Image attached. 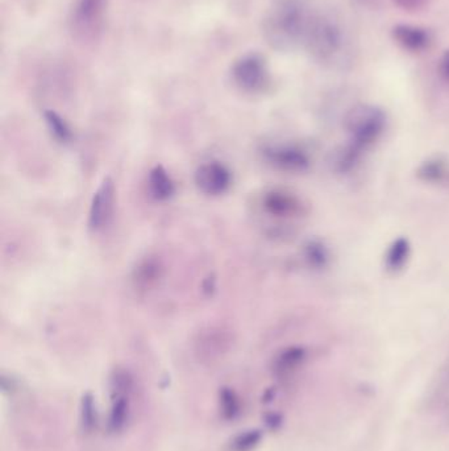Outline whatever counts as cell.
Listing matches in <instances>:
<instances>
[{
	"label": "cell",
	"mask_w": 449,
	"mask_h": 451,
	"mask_svg": "<svg viewBox=\"0 0 449 451\" xmlns=\"http://www.w3.org/2000/svg\"><path fill=\"white\" fill-rule=\"evenodd\" d=\"M83 423L85 425L87 426V428H90L94 425V421H95V415H94V401L91 400L90 397L86 396L83 398Z\"/></svg>",
	"instance_id": "21"
},
{
	"label": "cell",
	"mask_w": 449,
	"mask_h": 451,
	"mask_svg": "<svg viewBox=\"0 0 449 451\" xmlns=\"http://www.w3.org/2000/svg\"><path fill=\"white\" fill-rule=\"evenodd\" d=\"M115 185L114 181L106 177L98 190L94 193L89 213V227L92 231H102L107 227L115 211Z\"/></svg>",
	"instance_id": "7"
},
{
	"label": "cell",
	"mask_w": 449,
	"mask_h": 451,
	"mask_svg": "<svg viewBox=\"0 0 449 451\" xmlns=\"http://www.w3.org/2000/svg\"><path fill=\"white\" fill-rule=\"evenodd\" d=\"M393 33L396 41L404 46V49L411 52L422 51L428 46V41H430V36L426 32V29L413 27V26H404V24L396 26Z\"/></svg>",
	"instance_id": "13"
},
{
	"label": "cell",
	"mask_w": 449,
	"mask_h": 451,
	"mask_svg": "<svg viewBox=\"0 0 449 451\" xmlns=\"http://www.w3.org/2000/svg\"><path fill=\"white\" fill-rule=\"evenodd\" d=\"M148 189L153 198L162 202L171 199L174 196L175 185L168 171L162 165H156L152 171H149Z\"/></svg>",
	"instance_id": "12"
},
{
	"label": "cell",
	"mask_w": 449,
	"mask_h": 451,
	"mask_svg": "<svg viewBox=\"0 0 449 451\" xmlns=\"http://www.w3.org/2000/svg\"><path fill=\"white\" fill-rule=\"evenodd\" d=\"M313 18L302 0H278L270 9L264 23L269 44L288 51L305 43Z\"/></svg>",
	"instance_id": "1"
},
{
	"label": "cell",
	"mask_w": 449,
	"mask_h": 451,
	"mask_svg": "<svg viewBox=\"0 0 449 451\" xmlns=\"http://www.w3.org/2000/svg\"><path fill=\"white\" fill-rule=\"evenodd\" d=\"M305 44L315 57L327 61L342 49V32L330 20L313 18Z\"/></svg>",
	"instance_id": "5"
},
{
	"label": "cell",
	"mask_w": 449,
	"mask_h": 451,
	"mask_svg": "<svg viewBox=\"0 0 449 451\" xmlns=\"http://www.w3.org/2000/svg\"><path fill=\"white\" fill-rule=\"evenodd\" d=\"M440 73L441 75L449 81V51L445 52V55H443L440 61Z\"/></svg>",
	"instance_id": "22"
},
{
	"label": "cell",
	"mask_w": 449,
	"mask_h": 451,
	"mask_svg": "<svg viewBox=\"0 0 449 451\" xmlns=\"http://www.w3.org/2000/svg\"><path fill=\"white\" fill-rule=\"evenodd\" d=\"M234 82L245 92L257 94L269 85V70L265 58L257 53L245 55L232 68Z\"/></svg>",
	"instance_id": "6"
},
{
	"label": "cell",
	"mask_w": 449,
	"mask_h": 451,
	"mask_svg": "<svg viewBox=\"0 0 449 451\" xmlns=\"http://www.w3.org/2000/svg\"><path fill=\"white\" fill-rule=\"evenodd\" d=\"M264 157L281 171H305L310 166L308 154L294 145H269L264 149Z\"/></svg>",
	"instance_id": "9"
},
{
	"label": "cell",
	"mask_w": 449,
	"mask_h": 451,
	"mask_svg": "<svg viewBox=\"0 0 449 451\" xmlns=\"http://www.w3.org/2000/svg\"><path fill=\"white\" fill-rule=\"evenodd\" d=\"M229 336L222 330H210L199 341V351L206 356H219L229 347Z\"/></svg>",
	"instance_id": "14"
},
{
	"label": "cell",
	"mask_w": 449,
	"mask_h": 451,
	"mask_svg": "<svg viewBox=\"0 0 449 451\" xmlns=\"http://www.w3.org/2000/svg\"><path fill=\"white\" fill-rule=\"evenodd\" d=\"M45 117L46 124L49 131L52 132V135L61 143H69L72 142V132L69 124L65 122V119L60 117L57 112H54L52 110H48L44 114Z\"/></svg>",
	"instance_id": "17"
},
{
	"label": "cell",
	"mask_w": 449,
	"mask_h": 451,
	"mask_svg": "<svg viewBox=\"0 0 449 451\" xmlns=\"http://www.w3.org/2000/svg\"><path fill=\"white\" fill-rule=\"evenodd\" d=\"M107 12V0H75L70 16L72 35L90 43L100 36Z\"/></svg>",
	"instance_id": "3"
},
{
	"label": "cell",
	"mask_w": 449,
	"mask_h": 451,
	"mask_svg": "<svg viewBox=\"0 0 449 451\" xmlns=\"http://www.w3.org/2000/svg\"><path fill=\"white\" fill-rule=\"evenodd\" d=\"M386 124V117L382 110L374 106H357L347 117V127L350 134V145L340 160L342 169H350L356 163L362 149L377 142Z\"/></svg>",
	"instance_id": "2"
},
{
	"label": "cell",
	"mask_w": 449,
	"mask_h": 451,
	"mask_svg": "<svg viewBox=\"0 0 449 451\" xmlns=\"http://www.w3.org/2000/svg\"><path fill=\"white\" fill-rule=\"evenodd\" d=\"M163 265L156 256H148L136 265L132 280L139 290H149L158 284L162 277Z\"/></svg>",
	"instance_id": "11"
},
{
	"label": "cell",
	"mask_w": 449,
	"mask_h": 451,
	"mask_svg": "<svg viewBox=\"0 0 449 451\" xmlns=\"http://www.w3.org/2000/svg\"><path fill=\"white\" fill-rule=\"evenodd\" d=\"M411 253V247L407 239L398 238L390 245L386 253V267L389 271L396 272L402 270L404 264L409 260Z\"/></svg>",
	"instance_id": "15"
},
{
	"label": "cell",
	"mask_w": 449,
	"mask_h": 451,
	"mask_svg": "<svg viewBox=\"0 0 449 451\" xmlns=\"http://www.w3.org/2000/svg\"><path fill=\"white\" fill-rule=\"evenodd\" d=\"M305 351L302 347H290L279 354L274 361L273 367L278 375H285L296 370L298 366L305 361Z\"/></svg>",
	"instance_id": "16"
},
{
	"label": "cell",
	"mask_w": 449,
	"mask_h": 451,
	"mask_svg": "<svg viewBox=\"0 0 449 451\" xmlns=\"http://www.w3.org/2000/svg\"><path fill=\"white\" fill-rule=\"evenodd\" d=\"M305 259L316 268H322L328 260V253L323 244L318 240H310L305 245Z\"/></svg>",
	"instance_id": "18"
},
{
	"label": "cell",
	"mask_w": 449,
	"mask_h": 451,
	"mask_svg": "<svg viewBox=\"0 0 449 451\" xmlns=\"http://www.w3.org/2000/svg\"><path fill=\"white\" fill-rule=\"evenodd\" d=\"M262 206L270 216L276 217H291L301 210L298 199L281 190H271L262 198Z\"/></svg>",
	"instance_id": "10"
},
{
	"label": "cell",
	"mask_w": 449,
	"mask_h": 451,
	"mask_svg": "<svg viewBox=\"0 0 449 451\" xmlns=\"http://www.w3.org/2000/svg\"><path fill=\"white\" fill-rule=\"evenodd\" d=\"M111 406L108 415V428L112 433L124 429L131 415V395L134 391V379L126 370L114 371L111 380Z\"/></svg>",
	"instance_id": "4"
},
{
	"label": "cell",
	"mask_w": 449,
	"mask_h": 451,
	"mask_svg": "<svg viewBox=\"0 0 449 451\" xmlns=\"http://www.w3.org/2000/svg\"><path fill=\"white\" fill-rule=\"evenodd\" d=\"M231 171L222 163L210 161L202 164L195 171V184L207 196L223 194L231 186Z\"/></svg>",
	"instance_id": "8"
},
{
	"label": "cell",
	"mask_w": 449,
	"mask_h": 451,
	"mask_svg": "<svg viewBox=\"0 0 449 451\" xmlns=\"http://www.w3.org/2000/svg\"><path fill=\"white\" fill-rule=\"evenodd\" d=\"M220 406L222 413L225 418H234L240 412V403L239 397L236 396L232 389L223 388L220 392Z\"/></svg>",
	"instance_id": "20"
},
{
	"label": "cell",
	"mask_w": 449,
	"mask_h": 451,
	"mask_svg": "<svg viewBox=\"0 0 449 451\" xmlns=\"http://www.w3.org/2000/svg\"><path fill=\"white\" fill-rule=\"evenodd\" d=\"M447 166L439 160L427 161L423 164L422 168L419 169V176L423 180L430 181V182H440L447 177Z\"/></svg>",
	"instance_id": "19"
}]
</instances>
